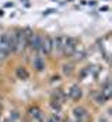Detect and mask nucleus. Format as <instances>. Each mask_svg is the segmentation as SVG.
Here are the masks:
<instances>
[{"instance_id":"8","label":"nucleus","mask_w":112,"mask_h":122,"mask_svg":"<svg viewBox=\"0 0 112 122\" xmlns=\"http://www.w3.org/2000/svg\"><path fill=\"white\" fill-rule=\"evenodd\" d=\"M101 94L105 97V100H108V98L111 97V83H109V81H107V83L104 84V88L101 90Z\"/></svg>"},{"instance_id":"12","label":"nucleus","mask_w":112,"mask_h":122,"mask_svg":"<svg viewBox=\"0 0 112 122\" xmlns=\"http://www.w3.org/2000/svg\"><path fill=\"white\" fill-rule=\"evenodd\" d=\"M72 72H73V66H72V65H64V66H63V73L66 74V76L72 74Z\"/></svg>"},{"instance_id":"3","label":"nucleus","mask_w":112,"mask_h":122,"mask_svg":"<svg viewBox=\"0 0 112 122\" xmlns=\"http://www.w3.org/2000/svg\"><path fill=\"white\" fill-rule=\"evenodd\" d=\"M41 51L46 55H49L50 52L53 51V46H52V38L50 37H42V44H41Z\"/></svg>"},{"instance_id":"5","label":"nucleus","mask_w":112,"mask_h":122,"mask_svg":"<svg viewBox=\"0 0 112 122\" xmlns=\"http://www.w3.org/2000/svg\"><path fill=\"white\" fill-rule=\"evenodd\" d=\"M70 97L73 98L74 101H78V100H80V97H81V90H80L78 86H73V87H72V90H70Z\"/></svg>"},{"instance_id":"18","label":"nucleus","mask_w":112,"mask_h":122,"mask_svg":"<svg viewBox=\"0 0 112 122\" xmlns=\"http://www.w3.org/2000/svg\"><path fill=\"white\" fill-rule=\"evenodd\" d=\"M0 115H1V102H0Z\"/></svg>"},{"instance_id":"19","label":"nucleus","mask_w":112,"mask_h":122,"mask_svg":"<svg viewBox=\"0 0 112 122\" xmlns=\"http://www.w3.org/2000/svg\"><path fill=\"white\" fill-rule=\"evenodd\" d=\"M0 15H3V11H1V10H0Z\"/></svg>"},{"instance_id":"1","label":"nucleus","mask_w":112,"mask_h":122,"mask_svg":"<svg viewBox=\"0 0 112 122\" xmlns=\"http://www.w3.org/2000/svg\"><path fill=\"white\" fill-rule=\"evenodd\" d=\"M76 39L72 37L63 38V46H62V52L66 56H70L76 52Z\"/></svg>"},{"instance_id":"14","label":"nucleus","mask_w":112,"mask_h":122,"mask_svg":"<svg viewBox=\"0 0 112 122\" xmlns=\"http://www.w3.org/2000/svg\"><path fill=\"white\" fill-rule=\"evenodd\" d=\"M95 101H97V104H104L105 102V97L102 96V94H95Z\"/></svg>"},{"instance_id":"13","label":"nucleus","mask_w":112,"mask_h":122,"mask_svg":"<svg viewBox=\"0 0 112 122\" xmlns=\"http://www.w3.org/2000/svg\"><path fill=\"white\" fill-rule=\"evenodd\" d=\"M29 115L34 117V118H37V119H39V110L38 108H31L29 110Z\"/></svg>"},{"instance_id":"2","label":"nucleus","mask_w":112,"mask_h":122,"mask_svg":"<svg viewBox=\"0 0 112 122\" xmlns=\"http://www.w3.org/2000/svg\"><path fill=\"white\" fill-rule=\"evenodd\" d=\"M14 38H15V52H23L27 46V39L24 35V30H18L14 32Z\"/></svg>"},{"instance_id":"7","label":"nucleus","mask_w":112,"mask_h":122,"mask_svg":"<svg viewBox=\"0 0 112 122\" xmlns=\"http://www.w3.org/2000/svg\"><path fill=\"white\" fill-rule=\"evenodd\" d=\"M52 46L53 49L56 51H62V46H63V37H56L52 39Z\"/></svg>"},{"instance_id":"17","label":"nucleus","mask_w":112,"mask_h":122,"mask_svg":"<svg viewBox=\"0 0 112 122\" xmlns=\"http://www.w3.org/2000/svg\"><path fill=\"white\" fill-rule=\"evenodd\" d=\"M108 10V6H104V7H101V11H107Z\"/></svg>"},{"instance_id":"6","label":"nucleus","mask_w":112,"mask_h":122,"mask_svg":"<svg viewBox=\"0 0 112 122\" xmlns=\"http://www.w3.org/2000/svg\"><path fill=\"white\" fill-rule=\"evenodd\" d=\"M34 67L37 69L38 72H41V70L45 67V62H44V59H42L41 56H35V58H34Z\"/></svg>"},{"instance_id":"9","label":"nucleus","mask_w":112,"mask_h":122,"mask_svg":"<svg viewBox=\"0 0 112 122\" xmlns=\"http://www.w3.org/2000/svg\"><path fill=\"white\" fill-rule=\"evenodd\" d=\"M28 76H29V74H28V72L25 70L24 67H18V69H17V77H18V79L27 80V79H28Z\"/></svg>"},{"instance_id":"10","label":"nucleus","mask_w":112,"mask_h":122,"mask_svg":"<svg viewBox=\"0 0 112 122\" xmlns=\"http://www.w3.org/2000/svg\"><path fill=\"white\" fill-rule=\"evenodd\" d=\"M74 115L78 118V119H81V118H84L86 117V110L84 108H74Z\"/></svg>"},{"instance_id":"21","label":"nucleus","mask_w":112,"mask_h":122,"mask_svg":"<svg viewBox=\"0 0 112 122\" xmlns=\"http://www.w3.org/2000/svg\"><path fill=\"white\" fill-rule=\"evenodd\" d=\"M4 122H10V121H4Z\"/></svg>"},{"instance_id":"20","label":"nucleus","mask_w":112,"mask_h":122,"mask_svg":"<svg viewBox=\"0 0 112 122\" xmlns=\"http://www.w3.org/2000/svg\"><path fill=\"white\" fill-rule=\"evenodd\" d=\"M64 122H70V121H69V119H66V121H64Z\"/></svg>"},{"instance_id":"4","label":"nucleus","mask_w":112,"mask_h":122,"mask_svg":"<svg viewBox=\"0 0 112 122\" xmlns=\"http://www.w3.org/2000/svg\"><path fill=\"white\" fill-rule=\"evenodd\" d=\"M41 44H42V37L38 35V34H34V37L31 38L29 42H28V45L32 49H35V51H39L41 49Z\"/></svg>"},{"instance_id":"16","label":"nucleus","mask_w":112,"mask_h":122,"mask_svg":"<svg viewBox=\"0 0 112 122\" xmlns=\"http://www.w3.org/2000/svg\"><path fill=\"white\" fill-rule=\"evenodd\" d=\"M48 122H58V117H52Z\"/></svg>"},{"instance_id":"15","label":"nucleus","mask_w":112,"mask_h":122,"mask_svg":"<svg viewBox=\"0 0 112 122\" xmlns=\"http://www.w3.org/2000/svg\"><path fill=\"white\" fill-rule=\"evenodd\" d=\"M55 11V10H53V9H48V10H46V11H44V14H45V15H46V14H50V13H53Z\"/></svg>"},{"instance_id":"11","label":"nucleus","mask_w":112,"mask_h":122,"mask_svg":"<svg viewBox=\"0 0 112 122\" xmlns=\"http://www.w3.org/2000/svg\"><path fill=\"white\" fill-rule=\"evenodd\" d=\"M50 105H52V108H53V110L60 111L62 102H60V101H58V100H55V98H52V101H50Z\"/></svg>"}]
</instances>
